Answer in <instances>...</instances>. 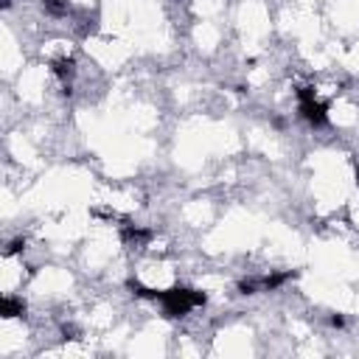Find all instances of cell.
I'll return each mask as SVG.
<instances>
[{
  "label": "cell",
  "instance_id": "cell-1",
  "mask_svg": "<svg viewBox=\"0 0 359 359\" xmlns=\"http://www.w3.org/2000/svg\"><path fill=\"white\" fill-rule=\"evenodd\" d=\"M129 286H132V292H135V294L163 303V311H165L168 317H182V314H188L191 309H196V306H202V303H205V294H202V292H196V289L174 286V289L157 292V289H146V286H140V283H135V280H132Z\"/></svg>",
  "mask_w": 359,
  "mask_h": 359
},
{
  "label": "cell",
  "instance_id": "cell-3",
  "mask_svg": "<svg viewBox=\"0 0 359 359\" xmlns=\"http://www.w3.org/2000/svg\"><path fill=\"white\" fill-rule=\"evenodd\" d=\"M22 309H25V306H22L20 300H14V297H3V300H0V314H3V317H20Z\"/></svg>",
  "mask_w": 359,
  "mask_h": 359
},
{
  "label": "cell",
  "instance_id": "cell-2",
  "mask_svg": "<svg viewBox=\"0 0 359 359\" xmlns=\"http://www.w3.org/2000/svg\"><path fill=\"white\" fill-rule=\"evenodd\" d=\"M297 98H300V112H303V118H306L311 126H323V123L328 121V107L314 95L311 87L297 90Z\"/></svg>",
  "mask_w": 359,
  "mask_h": 359
},
{
  "label": "cell",
  "instance_id": "cell-4",
  "mask_svg": "<svg viewBox=\"0 0 359 359\" xmlns=\"http://www.w3.org/2000/svg\"><path fill=\"white\" fill-rule=\"evenodd\" d=\"M356 180H359V168H356Z\"/></svg>",
  "mask_w": 359,
  "mask_h": 359
}]
</instances>
